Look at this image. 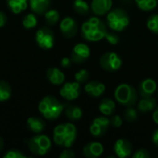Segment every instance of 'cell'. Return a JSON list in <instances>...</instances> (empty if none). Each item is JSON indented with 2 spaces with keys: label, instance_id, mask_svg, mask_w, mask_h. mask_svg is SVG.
Masks as SVG:
<instances>
[{
  "label": "cell",
  "instance_id": "obj_1",
  "mask_svg": "<svg viewBox=\"0 0 158 158\" xmlns=\"http://www.w3.org/2000/svg\"><path fill=\"white\" fill-rule=\"evenodd\" d=\"M107 32L106 24L97 17H92L81 25V36L88 42H99Z\"/></svg>",
  "mask_w": 158,
  "mask_h": 158
},
{
  "label": "cell",
  "instance_id": "obj_10",
  "mask_svg": "<svg viewBox=\"0 0 158 158\" xmlns=\"http://www.w3.org/2000/svg\"><path fill=\"white\" fill-rule=\"evenodd\" d=\"M91 50L86 44H77L71 52V60L76 64H82L89 58Z\"/></svg>",
  "mask_w": 158,
  "mask_h": 158
},
{
  "label": "cell",
  "instance_id": "obj_26",
  "mask_svg": "<svg viewBox=\"0 0 158 158\" xmlns=\"http://www.w3.org/2000/svg\"><path fill=\"white\" fill-rule=\"evenodd\" d=\"M73 8L78 14L81 15H86L90 11V6L84 0H74Z\"/></svg>",
  "mask_w": 158,
  "mask_h": 158
},
{
  "label": "cell",
  "instance_id": "obj_37",
  "mask_svg": "<svg viewBox=\"0 0 158 158\" xmlns=\"http://www.w3.org/2000/svg\"><path fill=\"white\" fill-rule=\"evenodd\" d=\"M60 158H74L75 157V153L72 151V150H69V149H66L64 150L60 156H59Z\"/></svg>",
  "mask_w": 158,
  "mask_h": 158
},
{
  "label": "cell",
  "instance_id": "obj_15",
  "mask_svg": "<svg viewBox=\"0 0 158 158\" xmlns=\"http://www.w3.org/2000/svg\"><path fill=\"white\" fill-rule=\"evenodd\" d=\"M157 90V84L153 79H144L139 85V93L142 97H151Z\"/></svg>",
  "mask_w": 158,
  "mask_h": 158
},
{
  "label": "cell",
  "instance_id": "obj_30",
  "mask_svg": "<svg viewBox=\"0 0 158 158\" xmlns=\"http://www.w3.org/2000/svg\"><path fill=\"white\" fill-rule=\"evenodd\" d=\"M22 24L24 28L26 29H32L37 25V19L34 14L30 13L25 16V18L22 19Z\"/></svg>",
  "mask_w": 158,
  "mask_h": 158
},
{
  "label": "cell",
  "instance_id": "obj_7",
  "mask_svg": "<svg viewBox=\"0 0 158 158\" xmlns=\"http://www.w3.org/2000/svg\"><path fill=\"white\" fill-rule=\"evenodd\" d=\"M100 66L108 72L118 71L122 66L121 57L115 52H106L100 57Z\"/></svg>",
  "mask_w": 158,
  "mask_h": 158
},
{
  "label": "cell",
  "instance_id": "obj_21",
  "mask_svg": "<svg viewBox=\"0 0 158 158\" xmlns=\"http://www.w3.org/2000/svg\"><path fill=\"white\" fill-rule=\"evenodd\" d=\"M50 6V0H30L31 9L37 14L45 13Z\"/></svg>",
  "mask_w": 158,
  "mask_h": 158
},
{
  "label": "cell",
  "instance_id": "obj_14",
  "mask_svg": "<svg viewBox=\"0 0 158 158\" xmlns=\"http://www.w3.org/2000/svg\"><path fill=\"white\" fill-rule=\"evenodd\" d=\"M104 153V146L99 142H91L84 145L82 154L87 158L100 157Z\"/></svg>",
  "mask_w": 158,
  "mask_h": 158
},
{
  "label": "cell",
  "instance_id": "obj_16",
  "mask_svg": "<svg viewBox=\"0 0 158 158\" xmlns=\"http://www.w3.org/2000/svg\"><path fill=\"white\" fill-rule=\"evenodd\" d=\"M112 7V0H93L91 4L92 11L97 16H104Z\"/></svg>",
  "mask_w": 158,
  "mask_h": 158
},
{
  "label": "cell",
  "instance_id": "obj_39",
  "mask_svg": "<svg viewBox=\"0 0 158 158\" xmlns=\"http://www.w3.org/2000/svg\"><path fill=\"white\" fill-rule=\"evenodd\" d=\"M6 20H7L6 16L3 12L0 11V28H2V27H4V26L6 25Z\"/></svg>",
  "mask_w": 158,
  "mask_h": 158
},
{
  "label": "cell",
  "instance_id": "obj_25",
  "mask_svg": "<svg viewBox=\"0 0 158 158\" xmlns=\"http://www.w3.org/2000/svg\"><path fill=\"white\" fill-rule=\"evenodd\" d=\"M137 6L145 12L154 10L157 7L158 0H135Z\"/></svg>",
  "mask_w": 158,
  "mask_h": 158
},
{
  "label": "cell",
  "instance_id": "obj_19",
  "mask_svg": "<svg viewBox=\"0 0 158 158\" xmlns=\"http://www.w3.org/2000/svg\"><path fill=\"white\" fill-rule=\"evenodd\" d=\"M98 109L101 112V114H103L106 117L112 116L116 110V103L111 98H104L99 103Z\"/></svg>",
  "mask_w": 158,
  "mask_h": 158
},
{
  "label": "cell",
  "instance_id": "obj_5",
  "mask_svg": "<svg viewBox=\"0 0 158 158\" xmlns=\"http://www.w3.org/2000/svg\"><path fill=\"white\" fill-rule=\"evenodd\" d=\"M114 96L118 104L126 107L132 106L137 102L138 99V94L136 90L128 83L119 84L115 90Z\"/></svg>",
  "mask_w": 158,
  "mask_h": 158
},
{
  "label": "cell",
  "instance_id": "obj_31",
  "mask_svg": "<svg viewBox=\"0 0 158 158\" xmlns=\"http://www.w3.org/2000/svg\"><path fill=\"white\" fill-rule=\"evenodd\" d=\"M124 117L127 121L129 122H134L138 118V112L135 108L131 106H128L124 112Z\"/></svg>",
  "mask_w": 158,
  "mask_h": 158
},
{
  "label": "cell",
  "instance_id": "obj_4",
  "mask_svg": "<svg viewBox=\"0 0 158 158\" xmlns=\"http://www.w3.org/2000/svg\"><path fill=\"white\" fill-rule=\"evenodd\" d=\"M106 22L112 31H122L130 25V16L123 8L116 7L107 13Z\"/></svg>",
  "mask_w": 158,
  "mask_h": 158
},
{
  "label": "cell",
  "instance_id": "obj_32",
  "mask_svg": "<svg viewBox=\"0 0 158 158\" xmlns=\"http://www.w3.org/2000/svg\"><path fill=\"white\" fill-rule=\"evenodd\" d=\"M89 77H90L89 72L86 69H82L79 70L78 72H76L75 73V76H74L75 81L77 82H79V83H84V82H86L88 81Z\"/></svg>",
  "mask_w": 158,
  "mask_h": 158
},
{
  "label": "cell",
  "instance_id": "obj_2",
  "mask_svg": "<svg viewBox=\"0 0 158 158\" xmlns=\"http://www.w3.org/2000/svg\"><path fill=\"white\" fill-rule=\"evenodd\" d=\"M77 138V129L72 123L57 125L54 130V142L58 146L69 148L73 145Z\"/></svg>",
  "mask_w": 158,
  "mask_h": 158
},
{
  "label": "cell",
  "instance_id": "obj_42",
  "mask_svg": "<svg viewBox=\"0 0 158 158\" xmlns=\"http://www.w3.org/2000/svg\"><path fill=\"white\" fill-rule=\"evenodd\" d=\"M3 146H4V143H3V140L0 138V152L2 151V149H3Z\"/></svg>",
  "mask_w": 158,
  "mask_h": 158
},
{
  "label": "cell",
  "instance_id": "obj_27",
  "mask_svg": "<svg viewBox=\"0 0 158 158\" xmlns=\"http://www.w3.org/2000/svg\"><path fill=\"white\" fill-rule=\"evenodd\" d=\"M11 96V88L6 81H0V102L7 101Z\"/></svg>",
  "mask_w": 158,
  "mask_h": 158
},
{
  "label": "cell",
  "instance_id": "obj_20",
  "mask_svg": "<svg viewBox=\"0 0 158 158\" xmlns=\"http://www.w3.org/2000/svg\"><path fill=\"white\" fill-rule=\"evenodd\" d=\"M156 107V99L154 97H142L138 103V109L142 113H148Z\"/></svg>",
  "mask_w": 158,
  "mask_h": 158
},
{
  "label": "cell",
  "instance_id": "obj_24",
  "mask_svg": "<svg viewBox=\"0 0 158 158\" xmlns=\"http://www.w3.org/2000/svg\"><path fill=\"white\" fill-rule=\"evenodd\" d=\"M65 115L67 118L71 121H77L82 117V110L78 106H69L65 109Z\"/></svg>",
  "mask_w": 158,
  "mask_h": 158
},
{
  "label": "cell",
  "instance_id": "obj_17",
  "mask_svg": "<svg viewBox=\"0 0 158 158\" xmlns=\"http://www.w3.org/2000/svg\"><path fill=\"white\" fill-rule=\"evenodd\" d=\"M84 91L90 96L99 97V96H101L105 93L106 85L103 82H101V81H89L88 83L85 84Z\"/></svg>",
  "mask_w": 158,
  "mask_h": 158
},
{
  "label": "cell",
  "instance_id": "obj_12",
  "mask_svg": "<svg viewBox=\"0 0 158 158\" xmlns=\"http://www.w3.org/2000/svg\"><path fill=\"white\" fill-rule=\"evenodd\" d=\"M61 33L67 37V38H71L77 34L78 31V23L77 21L70 18V17H66L64 18L59 25Z\"/></svg>",
  "mask_w": 158,
  "mask_h": 158
},
{
  "label": "cell",
  "instance_id": "obj_28",
  "mask_svg": "<svg viewBox=\"0 0 158 158\" xmlns=\"http://www.w3.org/2000/svg\"><path fill=\"white\" fill-rule=\"evenodd\" d=\"M44 18H45L46 22L49 25L53 26V25H56L58 22L60 15H59L57 10H56V9H49V10H47L44 13Z\"/></svg>",
  "mask_w": 158,
  "mask_h": 158
},
{
  "label": "cell",
  "instance_id": "obj_6",
  "mask_svg": "<svg viewBox=\"0 0 158 158\" xmlns=\"http://www.w3.org/2000/svg\"><path fill=\"white\" fill-rule=\"evenodd\" d=\"M28 147L33 155L44 156L51 148V141L46 135H37L29 140Z\"/></svg>",
  "mask_w": 158,
  "mask_h": 158
},
{
  "label": "cell",
  "instance_id": "obj_13",
  "mask_svg": "<svg viewBox=\"0 0 158 158\" xmlns=\"http://www.w3.org/2000/svg\"><path fill=\"white\" fill-rule=\"evenodd\" d=\"M114 152L118 158L129 157L132 152V145L126 139H118L114 144Z\"/></svg>",
  "mask_w": 158,
  "mask_h": 158
},
{
  "label": "cell",
  "instance_id": "obj_35",
  "mask_svg": "<svg viewBox=\"0 0 158 158\" xmlns=\"http://www.w3.org/2000/svg\"><path fill=\"white\" fill-rule=\"evenodd\" d=\"M122 124H123L122 118H121V117L118 116V115H114V116L111 118V119H110V125H111L112 127H114V128L118 129V128H120V127L122 126Z\"/></svg>",
  "mask_w": 158,
  "mask_h": 158
},
{
  "label": "cell",
  "instance_id": "obj_18",
  "mask_svg": "<svg viewBox=\"0 0 158 158\" xmlns=\"http://www.w3.org/2000/svg\"><path fill=\"white\" fill-rule=\"evenodd\" d=\"M48 81L54 85H60L65 81V74L57 68H50L46 71Z\"/></svg>",
  "mask_w": 158,
  "mask_h": 158
},
{
  "label": "cell",
  "instance_id": "obj_3",
  "mask_svg": "<svg viewBox=\"0 0 158 158\" xmlns=\"http://www.w3.org/2000/svg\"><path fill=\"white\" fill-rule=\"evenodd\" d=\"M39 111L46 119H56L64 110V106L54 96H45L39 103Z\"/></svg>",
  "mask_w": 158,
  "mask_h": 158
},
{
  "label": "cell",
  "instance_id": "obj_29",
  "mask_svg": "<svg viewBox=\"0 0 158 158\" xmlns=\"http://www.w3.org/2000/svg\"><path fill=\"white\" fill-rule=\"evenodd\" d=\"M146 26L149 31L155 34H158V14H153L147 19Z\"/></svg>",
  "mask_w": 158,
  "mask_h": 158
},
{
  "label": "cell",
  "instance_id": "obj_34",
  "mask_svg": "<svg viewBox=\"0 0 158 158\" xmlns=\"http://www.w3.org/2000/svg\"><path fill=\"white\" fill-rule=\"evenodd\" d=\"M4 158H26V156L19 150H10L4 156Z\"/></svg>",
  "mask_w": 158,
  "mask_h": 158
},
{
  "label": "cell",
  "instance_id": "obj_36",
  "mask_svg": "<svg viewBox=\"0 0 158 158\" xmlns=\"http://www.w3.org/2000/svg\"><path fill=\"white\" fill-rule=\"evenodd\" d=\"M150 156L151 155L146 149H139L132 155V158H149Z\"/></svg>",
  "mask_w": 158,
  "mask_h": 158
},
{
  "label": "cell",
  "instance_id": "obj_41",
  "mask_svg": "<svg viewBox=\"0 0 158 158\" xmlns=\"http://www.w3.org/2000/svg\"><path fill=\"white\" fill-rule=\"evenodd\" d=\"M153 119H154L155 123L158 125V106L155 108V111L153 113Z\"/></svg>",
  "mask_w": 158,
  "mask_h": 158
},
{
  "label": "cell",
  "instance_id": "obj_22",
  "mask_svg": "<svg viewBox=\"0 0 158 158\" xmlns=\"http://www.w3.org/2000/svg\"><path fill=\"white\" fill-rule=\"evenodd\" d=\"M27 126L30 129V131H31L32 132L40 133L44 130L45 124L41 118H35V117H31L27 119Z\"/></svg>",
  "mask_w": 158,
  "mask_h": 158
},
{
  "label": "cell",
  "instance_id": "obj_8",
  "mask_svg": "<svg viewBox=\"0 0 158 158\" xmlns=\"http://www.w3.org/2000/svg\"><path fill=\"white\" fill-rule=\"evenodd\" d=\"M35 41L39 47L46 50L51 49L55 44V35L49 28L43 27L37 31L35 35Z\"/></svg>",
  "mask_w": 158,
  "mask_h": 158
},
{
  "label": "cell",
  "instance_id": "obj_23",
  "mask_svg": "<svg viewBox=\"0 0 158 158\" xmlns=\"http://www.w3.org/2000/svg\"><path fill=\"white\" fill-rule=\"evenodd\" d=\"M6 3L14 14H19L28 7V0H6Z\"/></svg>",
  "mask_w": 158,
  "mask_h": 158
},
{
  "label": "cell",
  "instance_id": "obj_40",
  "mask_svg": "<svg viewBox=\"0 0 158 158\" xmlns=\"http://www.w3.org/2000/svg\"><path fill=\"white\" fill-rule=\"evenodd\" d=\"M152 140H153V143H155V145L158 147V129L155 131L154 134H153V137H152Z\"/></svg>",
  "mask_w": 158,
  "mask_h": 158
},
{
  "label": "cell",
  "instance_id": "obj_33",
  "mask_svg": "<svg viewBox=\"0 0 158 158\" xmlns=\"http://www.w3.org/2000/svg\"><path fill=\"white\" fill-rule=\"evenodd\" d=\"M105 39L110 44H113V45L118 44V42H119V36L116 32H114V31H107L106 36H105Z\"/></svg>",
  "mask_w": 158,
  "mask_h": 158
},
{
  "label": "cell",
  "instance_id": "obj_43",
  "mask_svg": "<svg viewBox=\"0 0 158 158\" xmlns=\"http://www.w3.org/2000/svg\"><path fill=\"white\" fill-rule=\"evenodd\" d=\"M157 96H158V91H157Z\"/></svg>",
  "mask_w": 158,
  "mask_h": 158
},
{
  "label": "cell",
  "instance_id": "obj_9",
  "mask_svg": "<svg viewBox=\"0 0 158 158\" xmlns=\"http://www.w3.org/2000/svg\"><path fill=\"white\" fill-rule=\"evenodd\" d=\"M110 126V119H108L106 116L95 118L90 126V133L95 137H103L108 131Z\"/></svg>",
  "mask_w": 158,
  "mask_h": 158
},
{
  "label": "cell",
  "instance_id": "obj_11",
  "mask_svg": "<svg viewBox=\"0 0 158 158\" xmlns=\"http://www.w3.org/2000/svg\"><path fill=\"white\" fill-rule=\"evenodd\" d=\"M60 95L66 100L73 101L81 94V85L77 81L66 82L60 89Z\"/></svg>",
  "mask_w": 158,
  "mask_h": 158
},
{
  "label": "cell",
  "instance_id": "obj_38",
  "mask_svg": "<svg viewBox=\"0 0 158 158\" xmlns=\"http://www.w3.org/2000/svg\"><path fill=\"white\" fill-rule=\"evenodd\" d=\"M71 62H72L71 58H69V57H63V58H62V60H61V66H62L63 68H65V69L69 68V67H70V65H71Z\"/></svg>",
  "mask_w": 158,
  "mask_h": 158
}]
</instances>
